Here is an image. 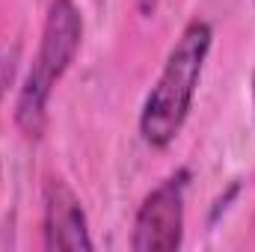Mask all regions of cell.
Segmentation results:
<instances>
[{"label":"cell","instance_id":"8992f818","mask_svg":"<svg viewBox=\"0 0 255 252\" xmlns=\"http://www.w3.org/2000/svg\"><path fill=\"white\" fill-rule=\"evenodd\" d=\"M253 107H255V71H253Z\"/></svg>","mask_w":255,"mask_h":252},{"label":"cell","instance_id":"5b68a950","mask_svg":"<svg viewBox=\"0 0 255 252\" xmlns=\"http://www.w3.org/2000/svg\"><path fill=\"white\" fill-rule=\"evenodd\" d=\"M136 6H139V12H142L145 18H151V15L157 12V6H160V0H136Z\"/></svg>","mask_w":255,"mask_h":252},{"label":"cell","instance_id":"3957f363","mask_svg":"<svg viewBox=\"0 0 255 252\" xmlns=\"http://www.w3.org/2000/svg\"><path fill=\"white\" fill-rule=\"evenodd\" d=\"M190 172L178 169L151 190L133 220L130 250L133 252H175L184 244V193Z\"/></svg>","mask_w":255,"mask_h":252},{"label":"cell","instance_id":"6da1fadb","mask_svg":"<svg viewBox=\"0 0 255 252\" xmlns=\"http://www.w3.org/2000/svg\"><path fill=\"white\" fill-rule=\"evenodd\" d=\"M214 45V30L208 21L193 18L184 33L175 39L163 71L151 92L145 95L139 113V133L151 148H166L187 122L196 86L202 80V68Z\"/></svg>","mask_w":255,"mask_h":252},{"label":"cell","instance_id":"7a4b0ae2","mask_svg":"<svg viewBox=\"0 0 255 252\" xmlns=\"http://www.w3.org/2000/svg\"><path fill=\"white\" fill-rule=\"evenodd\" d=\"M83 42V18L74 0H51L39 51L15 98V122L27 139H39L48 125V101L54 86L71 68Z\"/></svg>","mask_w":255,"mask_h":252},{"label":"cell","instance_id":"277c9868","mask_svg":"<svg viewBox=\"0 0 255 252\" xmlns=\"http://www.w3.org/2000/svg\"><path fill=\"white\" fill-rule=\"evenodd\" d=\"M42 232H45V250H92L86 211L63 178H48L45 184Z\"/></svg>","mask_w":255,"mask_h":252}]
</instances>
